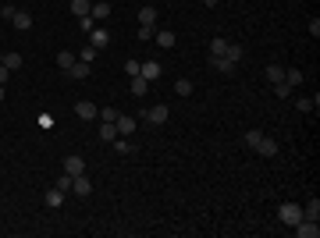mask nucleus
Returning a JSON list of instances; mask_svg holds the SVG:
<instances>
[{"instance_id":"obj_15","label":"nucleus","mask_w":320,"mask_h":238,"mask_svg":"<svg viewBox=\"0 0 320 238\" xmlns=\"http://www.w3.org/2000/svg\"><path fill=\"white\" fill-rule=\"evenodd\" d=\"M139 25H153V29H156V8L142 4V8H139Z\"/></svg>"},{"instance_id":"obj_37","label":"nucleus","mask_w":320,"mask_h":238,"mask_svg":"<svg viewBox=\"0 0 320 238\" xmlns=\"http://www.w3.org/2000/svg\"><path fill=\"white\" fill-rule=\"evenodd\" d=\"M139 68H142L139 61H128V64H125V71H128V78H135V75H139Z\"/></svg>"},{"instance_id":"obj_27","label":"nucleus","mask_w":320,"mask_h":238,"mask_svg":"<svg viewBox=\"0 0 320 238\" xmlns=\"http://www.w3.org/2000/svg\"><path fill=\"white\" fill-rule=\"evenodd\" d=\"M224 50H228V39H221V36H217L214 43H210V54H214V57H224Z\"/></svg>"},{"instance_id":"obj_20","label":"nucleus","mask_w":320,"mask_h":238,"mask_svg":"<svg viewBox=\"0 0 320 238\" xmlns=\"http://www.w3.org/2000/svg\"><path fill=\"white\" fill-rule=\"evenodd\" d=\"M128 89H132V96H142V93L149 89V82H146V78H142V75H135V78H132V82H128Z\"/></svg>"},{"instance_id":"obj_38","label":"nucleus","mask_w":320,"mask_h":238,"mask_svg":"<svg viewBox=\"0 0 320 238\" xmlns=\"http://www.w3.org/2000/svg\"><path fill=\"white\" fill-rule=\"evenodd\" d=\"M309 36H313V39L320 36V18H313V22H309Z\"/></svg>"},{"instance_id":"obj_31","label":"nucleus","mask_w":320,"mask_h":238,"mask_svg":"<svg viewBox=\"0 0 320 238\" xmlns=\"http://www.w3.org/2000/svg\"><path fill=\"white\" fill-rule=\"evenodd\" d=\"M96 54H100V50L86 43V50H82V54H78V61H86V64H93V61H96Z\"/></svg>"},{"instance_id":"obj_34","label":"nucleus","mask_w":320,"mask_h":238,"mask_svg":"<svg viewBox=\"0 0 320 238\" xmlns=\"http://www.w3.org/2000/svg\"><path fill=\"white\" fill-rule=\"evenodd\" d=\"M153 36H156L153 25H139V39H142V43H146V39H153Z\"/></svg>"},{"instance_id":"obj_41","label":"nucleus","mask_w":320,"mask_h":238,"mask_svg":"<svg viewBox=\"0 0 320 238\" xmlns=\"http://www.w3.org/2000/svg\"><path fill=\"white\" fill-rule=\"evenodd\" d=\"M4 96H8V89H4V86H0V103H4Z\"/></svg>"},{"instance_id":"obj_39","label":"nucleus","mask_w":320,"mask_h":238,"mask_svg":"<svg viewBox=\"0 0 320 238\" xmlns=\"http://www.w3.org/2000/svg\"><path fill=\"white\" fill-rule=\"evenodd\" d=\"M8 78H11V71H8L4 64H0V86H8Z\"/></svg>"},{"instance_id":"obj_23","label":"nucleus","mask_w":320,"mask_h":238,"mask_svg":"<svg viewBox=\"0 0 320 238\" xmlns=\"http://www.w3.org/2000/svg\"><path fill=\"white\" fill-rule=\"evenodd\" d=\"M214 68L224 75H235V61H228V57H214Z\"/></svg>"},{"instance_id":"obj_28","label":"nucleus","mask_w":320,"mask_h":238,"mask_svg":"<svg viewBox=\"0 0 320 238\" xmlns=\"http://www.w3.org/2000/svg\"><path fill=\"white\" fill-rule=\"evenodd\" d=\"M224 57L238 64V61H242V47H238V43H228V50H224Z\"/></svg>"},{"instance_id":"obj_21","label":"nucleus","mask_w":320,"mask_h":238,"mask_svg":"<svg viewBox=\"0 0 320 238\" xmlns=\"http://www.w3.org/2000/svg\"><path fill=\"white\" fill-rule=\"evenodd\" d=\"M285 86H292V89L302 86V71H299V68H288V71H285Z\"/></svg>"},{"instance_id":"obj_43","label":"nucleus","mask_w":320,"mask_h":238,"mask_svg":"<svg viewBox=\"0 0 320 238\" xmlns=\"http://www.w3.org/2000/svg\"><path fill=\"white\" fill-rule=\"evenodd\" d=\"M217 4H221V0H217Z\"/></svg>"},{"instance_id":"obj_26","label":"nucleus","mask_w":320,"mask_h":238,"mask_svg":"<svg viewBox=\"0 0 320 238\" xmlns=\"http://www.w3.org/2000/svg\"><path fill=\"white\" fill-rule=\"evenodd\" d=\"M117 114H121V110H114V107H103L96 117H100V121H107V125H114V121H117Z\"/></svg>"},{"instance_id":"obj_14","label":"nucleus","mask_w":320,"mask_h":238,"mask_svg":"<svg viewBox=\"0 0 320 238\" xmlns=\"http://www.w3.org/2000/svg\"><path fill=\"white\" fill-rule=\"evenodd\" d=\"M302 217H306V220H320V199H316V195H313V199H306Z\"/></svg>"},{"instance_id":"obj_16","label":"nucleus","mask_w":320,"mask_h":238,"mask_svg":"<svg viewBox=\"0 0 320 238\" xmlns=\"http://www.w3.org/2000/svg\"><path fill=\"white\" fill-rule=\"evenodd\" d=\"M43 203H47V206H50V210H57V206H61V203H64V192H61V188H57V185H54V188H50V192H47V195H43Z\"/></svg>"},{"instance_id":"obj_18","label":"nucleus","mask_w":320,"mask_h":238,"mask_svg":"<svg viewBox=\"0 0 320 238\" xmlns=\"http://www.w3.org/2000/svg\"><path fill=\"white\" fill-rule=\"evenodd\" d=\"M89 8H93V0H71V15H75V18H86Z\"/></svg>"},{"instance_id":"obj_9","label":"nucleus","mask_w":320,"mask_h":238,"mask_svg":"<svg viewBox=\"0 0 320 238\" xmlns=\"http://www.w3.org/2000/svg\"><path fill=\"white\" fill-rule=\"evenodd\" d=\"M295 234H299V238H316L320 227H316V220H306V217H302V220L295 224Z\"/></svg>"},{"instance_id":"obj_13","label":"nucleus","mask_w":320,"mask_h":238,"mask_svg":"<svg viewBox=\"0 0 320 238\" xmlns=\"http://www.w3.org/2000/svg\"><path fill=\"white\" fill-rule=\"evenodd\" d=\"M153 39H156V43H160V47H164V50H171V47H175V43H178V36H175V32H171V29H160V32H156V36H153Z\"/></svg>"},{"instance_id":"obj_40","label":"nucleus","mask_w":320,"mask_h":238,"mask_svg":"<svg viewBox=\"0 0 320 238\" xmlns=\"http://www.w3.org/2000/svg\"><path fill=\"white\" fill-rule=\"evenodd\" d=\"M203 8H217V0H203Z\"/></svg>"},{"instance_id":"obj_25","label":"nucleus","mask_w":320,"mask_h":238,"mask_svg":"<svg viewBox=\"0 0 320 238\" xmlns=\"http://www.w3.org/2000/svg\"><path fill=\"white\" fill-rule=\"evenodd\" d=\"M100 139H103V142H114V139H117V128L103 121V125H100Z\"/></svg>"},{"instance_id":"obj_29","label":"nucleus","mask_w":320,"mask_h":238,"mask_svg":"<svg viewBox=\"0 0 320 238\" xmlns=\"http://www.w3.org/2000/svg\"><path fill=\"white\" fill-rule=\"evenodd\" d=\"M71 64H75V54H68V50H61V54H57V68H64V71H68Z\"/></svg>"},{"instance_id":"obj_1","label":"nucleus","mask_w":320,"mask_h":238,"mask_svg":"<svg viewBox=\"0 0 320 238\" xmlns=\"http://www.w3.org/2000/svg\"><path fill=\"white\" fill-rule=\"evenodd\" d=\"M246 142H249L260 156H277V142H274L270 135H263V132H246Z\"/></svg>"},{"instance_id":"obj_11","label":"nucleus","mask_w":320,"mask_h":238,"mask_svg":"<svg viewBox=\"0 0 320 238\" xmlns=\"http://www.w3.org/2000/svg\"><path fill=\"white\" fill-rule=\"evenodd\" d=\"M89 18H93V22H103V18H110V4H107V0H93Z\"/></svg>"},{"instance_id":"obj_33","label":"nucleus","mask_w":320,"mask_h":238,"mask_svg":"<svg viewBox=\"0 0 320 238\" xmlns=\"http://www.w3.org/2000/svg\"><path fill=\"white\" fill-rule=\"evenodd\" d=\"M78 29H82V32H86V36H89V32H93V29H96V22H93V18H89V15H86V18H78Z\"/></svg>"},{"instance_id":"obj_10","label":"nucleus","mask_w":320,"mask_h":238,"mask_svg":"<svg viewBox=\"0 0 320 238\" xmlns=\"http://www.w3.org/2000/svg\"><path fill=\"white\" fill-rule=\"evenodd\" d=\"M107 43H110V32H107V29H100V25H96V29H93V32H89V47H96V50H103V47H107Z\"/></svg>"},{"instance_id":"obj_5","label":"nucleus","mask_w":320,"mask_h":238,"mask_svg":"<svg viewBox=\"0 0 320 238\" xmlns=\"http://www.w3.org/2000/svg\"><path fill=\"white\" fill-rule=\"evenodd\" d=\"M139 75L146 78V82H156L160 75H164V68H160V61H142V68H139Z\"/></svg>"},{"instance_id":"obj_17","label":"nucleus","mask_w":320,"mask_h":238,"mask_svg":"<svg viewBox=\"0 0 320 238\" xmlns=\"http://www.w3.org/2000/svg\"><path fill=\"white\" fill-rule=\"evenodd\" d=\"M89 71H93V64H86V61H75V64L68 68L71 78H89Z\"/></svg>"},{"instance_id":"obj_12","label":"nucleus","mask_w":320,"mask_h":238,"mask_svg":"<svg viewBox=\"0 0 320 238\" xmlns=\"http://www.w3.org/2000/svg\"><path fill=\"white\" fill-rule=\"evenodd\" d=\"M11 25H15L18 32H29V29H32V15H29V11H15Z\"/></svg>"},{"instance_id":"obj_4","label":"nucleus","mask_w":320,"mask_h":238,"mask_svg":"<svg viewBox=\"0 0 320 238\" xmlns=\"http://www.w3.org/2000/svg\"><path fill=\"white\" fill-rule=\"evenodd\" d=\"M142 114H146V121H149V125H164L171 110H168L164 103H153V107H149V110H142Z\"/></svg>"},{"instance_id":"obj_22","label":"nucleus","mask_w":320,"mask_h":238,"mask_svg":"<svg viewBox=\"0 0 320 238\" xmlns=\"http://www.w3.org/2000/svg\"><path fill=\"white\" fill-rule=\"evenodd\" d=\"M0 64H4L8 71H18V68H22V54H4V61H0Z\"/></svg>"},{"instance_id":"obj_30","label":"nucleus","mask_w":320,"mask_h":238,"mask_svg":"<svg viewBox=\"0 0 320 238\" xmlns=\"http://www.w3.org/2000/svg\"><path fill=\"white\" fill-rule=\"evenodd\" d=\"M175 93H178V96H189V93H192V82H189V78H178V82H175Z\"/></svg>"},{"instance_id":"obj_35","label":"nucleus","mask_w":320,"mask_h":238,"mask_svg":"<svg viewBox=\"0 0 320 238\" xmlns=\"http://www.w3.org/2000/svg\"><path fill=\"white\" fill-rule=\"evenodd\" d=\"M57 188H61V192H71V174H64V171H61V178H57Z\"/></svg>"},{"instance_id":"obj_7","label":"nucleus","mask_w":320,"mask_h":238,"mask_svg":"<svg viewBox=\"0 0 320 238\" xmlns=\"http://www.w3.org/2000/svg\"><path fill=\"white\" fill-rule=\"evenodd\" d=\"M71 192H75V195H82V199H86V195L93 192V181H89L86 174H75V178H71Z\"/></svg>"},{"instance_id":"obj_32","label":"nucleus","mask_w":320,"mask_h":238,"mask_svg":"<svg viewBox=\"0 0 320 238\" xmlns=\"http://www.w3.org/2000/svg\"><path fill=\"white\" fill-rule=\"evenodd\" d=\"M292 93H295V89H292V86H285V82H277V86H274V96H281V100H285V96H292Z\"/></svg>"},{"instance_id":"obj_8","label":"nucleus","mask_w":320,"mask_h":238,"mask_svg":"<svg viewBox=\"0 0 320 238\" xmlns=\"http://www.w3.org/2000/svg\"><path fill=\"white\" fill-rule=\"evenodd\" d=\"M135 117H128V114H117V121H114V128H117V135H132L135 132Z\"/></svg>"},{"instance_id":"obj_3","label":"nucleus","mask_w":320,"mask_h":238,"mask_svg":"<svg viewBox=\"0 0 320 238\" xmlns=\"http://www.w3.org/2000/svg\"><path fill=\"white\" fill-rule=\"evenodd\" d=\"M61 171H64V174H71V178H75V174H86V160H82V156H75V153H71V156H64Z\"/></svg>"},{"instance_id":"obj_2","label":"nucleus","mask_w":320,"mask_h":238,"mask_svg":"<svg viewBox=\"0 0 320 238\" xmlns=\"http://www.w3.org/2000/svg\"><path fill=\"white\" fill-rule=\"evenodd\" d=\"M277 217H281V224L295 227V224L302 220V206H299V203H281V210H277Z\"/></svg>"},{"instance_id":"obj_24","label":"nucleus","mask_w":320,"mask_h":238,"mask_svg":"<svg viewBox=\"0 0 320 238\" xmlns=\"http://www.w3.org/2000/svg\"><path fill=\"white\" fill-rule=\"evenodd\" d=\"M316 103H320L316 96H313V100H309V96H299V100H295V107H299L302 114H309V110H316Z\"/></svg>"},{"instance_id":"obj_42","label":"nucleus","mask_w":320,"mask_h":238,"mask_svg":"<svg viewBox=\"0 0 320 238\" xmlns=\"http://www.w3.org/2000/svg\"><path fill=\"white\" fill-rule=\"evenodd\" d=\"M0 61H4V54H0Z\"/></svg>"},{"instance_id":"obj_19","label":"nucleus","mask_w":320,"mask_h":238,"mask_svg":"<svg viewBox=\"0 0 320 238\" xmlns=\"http://www.w3.org/2000/svg\"><path fill=\"white\" fill-rule=\"evenodd\" d=\"M267 82H274V86L285 82V68L281 64H267Z\"/></svg>"},{"instance_id":"obj_6","label":"nucleus","mask_w":320,"mask_h":238,"mask_svg":"<svg viewBox=\"0 0 320 238\" xmlns=\"http://www.w3.org/2000/svg\"><path fill=\"white\" fill-rule=\"evenodd\" d=\"M75 114L82 117V121H93V117L100 114V107H96V103H89V100H78V103H75Z\"/></svg>"},{"instance_id":"obj_36","label":"nucleus","mask_w":320,"mask_h":238,"mask_svg":"<svg viewBox=\"0 0 320 238\" xmlns=\"http://www.w3.org/2000/svg\"><path fill=\"white\" fill-rule=\"evenodd\" d=\"M15 11H18L15 4H4V8H0V18H8V22H11V18H15Z\"/></svg>"}]
</instances>
